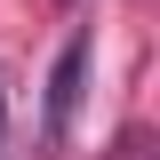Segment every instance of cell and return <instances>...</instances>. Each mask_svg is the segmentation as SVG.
<instances>
[{
  "label": "cell",
  "instance_id": "obj_1",
  "mask_svg": "<svg viewBox=\"0 0 160 160\" xmlns=\"http://www.w3.org/2000/svg\"><path fill=\"white\" fill-rule=\"evenodd\" d=\"M80 88H88V32H72L56 48V72H48V136H72V112H80Z\"/></svg>",
  "mask_w": 160,
  "mask_h": 160
},
{
  "label": "cell",
  "instance_id": "obj_2",
  "mask_svg": "<svg viewBox=\"0 0 160 160\" xmlns=\"http://www.w3.org/2000/svg\"><path fill=\"white\" fill-rule=\"evenodd\" d=\"M112 160H152V136H144V128H128V136L112 144Z\"/></svg>",
  "mask_w": 160,
  "mask_h": 160
},
{
  "label": "cell",
  "instance_id": "obj_3",
  "mask_svg": "<svg viewBox=\"0 0 160 160\" xmlns=\"http://www.w3.org/2000/svg\"><path fill=\"white\" fill-rule=\"evenodd\" d=\"M0 144H8V96H0Z\"/></svg>",
  "mask_w": 160,
  "mask_h": 160
}]
</instances>
